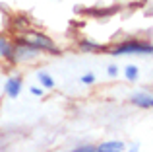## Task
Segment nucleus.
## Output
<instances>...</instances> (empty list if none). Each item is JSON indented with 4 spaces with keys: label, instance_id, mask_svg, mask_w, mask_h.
<instances>
[{
    "label": "nucleus",
    "instance_id": "obj_12",
    "mask_svg": "<svg viewBox=\"0 0 153 152\" xmlns=\"http://www.w3.org/2000/svg\"><path fill=\"white\" fill-rule=\"evenodd\" d=\"M107 72H108V76H116V74H118V68H116L114 65H111V66L107 68Z\"/></svg>",
    "mask_w": 153,
    "mask_h": 152
},
{
    "label": "nucleus",
    "instance_id": "obj_13",
    "mask_svg": "<svg viewBox=\"0 0 153 152\" xmlns=\"http://www.w3.org/2000/svg\"><path fill=\"white\" fill-rule=\"evenodd\" d=\"M31 94H33V96H43V90H41V88H37V86H31Z\"/></svg>",
    "mask_w": 153,
    "mask_h": 152
},
{
    "label": "nucleus",
    "instance_id": "obj_1",
    "mask_svg": "<svg viewBox=\"0 0 153 152\" xmlns=\"http://www.w3.org/2000/svg\"><path fill=\"white\" fill-rule=\"evenodd\" d=\"M19 43H22V45H27V47H33L39 53H41V51H47V53H60V51L56 49L54 41H52L49 35L39 33V31H27V33L19 35Z\"/></svg>",
    "mask_w": 153,
    "mask_h": 152
},
{
    "label": "nucleus",
    "instance_id": "obj_5",
    "mask_svg": "<svg viewBox=\"0 0 153 152\" xmlns=\"http://www.w3.org/2000/svg\"><path fill=\"white\" fill-rule=\"evenodd\" d=\"M0 59H10L14 61V47L4 35H0Z\"/></svg>",
    "mask_w": 153,
    "mask_h": 152
},
{
    "label": "nucleus",
    "instance_id": "obj_2",
    "mask_svg": "<svg viewBox=\"0 0 153 152\" xmlns=\"http://www.w3.org/2000/svg\"><path fill=\"white\" fill-rule=\"evenodd\" d=\"M112 55H138V53H143V55H151L153 53V47L149 43H140V41H128V43H120V45L112 47L111 51Z\"/></svg>",
    "mask_w": 153,
    "mask_h": 152
},
{
    "label": "nucleus",
    "instance_id": "obj_9",
    "mask_svg": "<svg viewBox=\"0 0 153 152\" xmlns=\"http://www.w3.org/2000/svg\"><path fill=\"white\" fill-rule=\"evenodd\" d=\"M126 78L130 80V82H134V80L138 78V66H134V65L126 66Z\"/></svg>",
    "mask_w": 153,
    "mask_h": 152
},
{
    "label": "nucleus",
    "instance_id": "obj_3",
    "mask_svg": "<svg viewBox=\"0 0 153 152\" xmlns=\"http://www.w3.org/2000/svg\"><path fill=\"white\" fill-rule=\"evenodd\" d=\"M22 86H23L22 78H19V76H14V78H8L4 90H6V94L10 96V98H18L19 92H22Z\"/></svg>",
    "mask_w": 153,
    "mask_h": 152
},
{
    "label": "nucleus",
    "instance_id": "obj_7",
    "mask_svg": "<svg viewBox=\"0 0 153 152\" xmlns=\"http://www.w3.org/2000/svg\"><path fill=\"white\" fill-rule=\"evenodd\" d=\"M39 82L43 84V86L47 88V90H51V88H54V78H52L51 74H47V72H39Z\"/></svg>",
    "mask_w": 153,
    "mask_h": 152
},
{
    "label": "nucleus",
    "instance_id": "obj_10",
    "mask_svg": "<svg viewBox=\"0 0 153 152\" xmlns=\"http://www.w3.org/2000/svg\"><path fill=\"white\" fill-rule=\"evenodd\" d=\"M72 152H97V146H91V144H82L78 148H74Z\"/></svg>",
    "mask_w": 153,
    "mask_h": 152
},
{
    "label": "nucleus",
    "instance_id": "obj_4",
    "mask_svg": "<svg viewBox=\"0 0 153 152\" xmlns=\"http://www.w3.org/2000/svg\"><path fill=\"white\" fill-rule=\"evenodd\" d=\"M130 102L134 105L142 107V109H151L153 107V96L151 94H134L130 98Z\"/></svg>",
    "mask_w": 153,
    "mask_h": 152
},
{
    "label": "nucleus",
    "instance_id": "obj_8",
    "mask_svg": "<svg viewBox=\"0 0 153 152\" xmlns=\"http://www.w3.org/2000/svg\"><path fill=\"white\" fill-rule=\"evenodd\" d=\"M82 49L87 51V53H97V51H105V47H99L97 43H91V41H82Z\"/></svg>",
    "mask_w": 153,
    "mask_h": 152
},
{
    "label": "nucleus",
    "instance_id": "obj_11",
    "mask_svg": "<svg viewBox=\"0 0 153 152\" xmlns=\"http://www.w3.org/2000/svg\"><path fill=\"white\" fill-rule=\"evenodd\" d=\"M82 82H83V84H93V82H95V74H91V72H89V74L82 76Z\"/></svg>",
    "mask_w": 153,
    "mask_h": 152
},
{
    "label": "nucleus",
    "instance_id": "obj_6",
    "mask_svg": "<svg viewBox=\"0 0 153 152\" xmlns=\"http://www.w3.org/2000/svg\"><path fill=\"white\" fill-rule=\"evenodd\" d=\"M97 152H124V142L120 141H108L97 146Z\"/></svg>",
    "mask_w": 153,
    "mask_h": 152
}]
</instances>
